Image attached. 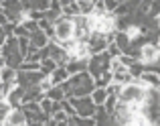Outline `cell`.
Wrapping results in <instances>:
<instances>
[{
    "label": "cell",
    "instance_id": "cell-8",
    "mask_svg": "<svg viewBox=\"0 0 160 126\" xmlns=\"http://www.w3.org/2000/svg\"><path fill=\"white\" fill-rule=\"evenodd\" d=\"M47 55H49V59H53L57 65H65V63L69 61V55H67V51L61 47V45L53 43V41L47 45Z\"/></svg>",
    "mask_w": 160,
    "mask_h": 126
},
{
    "label": "cell",
    "instance_id": "cell-21",
    "mask_svg": "<svg viewBox=\"0 0 160 126\" xmlns=\"http://www.w3.org/2000/svg\"><path fill=\"white\" fill-rule=\"evenodd\" d=\"M128 73H130L132 79H138L142 73H144V65H142L140 61H134L132 65H128Z\"/></svg>",
    "mask_w": 160,
    "mask_h": 126
},
{
    "label": "cell",
    "instance_id": "cell-28",
    "mask_svg": "<svg viewBox=\"0 0 160 126\" xmlns=\"http://www.w3.org/2000/svg\"><path fill=\"white\" fill-rule=\"evenodd\" d=\"M0 126H2V122H0Z\"/></svg>",
    "mask_w": 160,
    "mask_h": 126
},
{
    "label": "cell",
    "instance_id": "cell-25",
    "mask_svg": "<svg viewBox=\"0 0 160 126\" xmlns=\"http://www.w3.org/2000/svg\"><path fill=\"white\" fill-rule=\"evenodd\" d=\"M61 110L65 112V114L69 116V118H71V116H75V110H73V106H71V104L67 102V100H63V102H61Z\"/></svg>",
    "mask_w": 160,
    "mask_h": 126
},
{
    "label": "cell",
    "instance_id": "cell-27",
    "mask_svg": "<svg viewBox=\"0 0 160 126\" xmlns=\"http://www.w3.org/2000/svg\"><path fill=\"white\" fill-rule=\"evenodd\" d=\"M0 14H2V2H0Z\"/></svg>",
    "mask_w": 160,
    "mask_h": 126
},
{
    "label": "cell",
    "instance_id": "cell-15",
    "mask_svg": "<svg viewBox=\"0 0 160 126\" xmlns=\"http://www.w3.org/2000/svg\"><path fill=\"white\" fill-rule=\"evenodd\" d=\"M85 67H87V61H67L65 63V69L69 75L81 73V71H85Z\"/></svg>",
    "mask_w": 160,
    "mask_h": 126
},
{
    "label": "cell",
    "instance_id": "cell-16",
    "mask_svg": "<svg viewBox=\"0 0 160 126\" xmlns=\"http://www.w3.org/2000/svg\"><path fill=\"white\" fill-rule=\"evenodd\" d=\"M55 67H57V63H55L53 59H49V57H45V59L39 61V71L43 75H51L55 71Z\"/></svg>",
    "mask_w": 160,
    "mask_h": 126
},
{
    "label": "cell",
    "instance_id": "cell-17",
    "mask_svg": "<svg viewBox=\"0 0 160 126\" xmlns=\"http://www.w3.org/2000/svg\"><path fill=\"white\" fill-rule=\"evenodd\" d=\"M45 96H47L49 100H53V102H63V100H65V90H63L61 86H53Z\"/></svg>",
    "mask_w": 160,
    "mask_h": 126
},
{
    "label": "cell",
    "instance_id": "cell-11",
    "mask_svg": "<svg viewBox=\"0 0 160 126\" xmlns=\"http://www.w3.org/2000/svg\"><path fill=\"white\" fill-rule=\"evenodd\" d=\"M22 96H24V87L16 83V86L12 87V92H10V94H8L4 100H6V102L10 104L12 108H20V104H22Z\"/></svg>",
    "mask_w": 160,
    "mask_h": 126
},
{
    "label": "cell",
    "instance_id": "cell-4",
    "mask_svg": "<svg viewBox=\"0 0 160 126\" xmlns=\"http://www.w3.org/2000/svg\"><path fill=\"white\" fill-rule=\"evenodd\" d=\"M158 57H160V47L152 43H142L140 49H138V57L136 61H140L144 65V71L152 65H158Z\"/></svg>",
    "mask_w": 160,
    "mask_h": 126
},
{
    "label": "cell",
    "instance_id": "cell-7",
    "mask_svg": "<svg viewBox=\"0 0 160 126\" xmlns=\"http://www.w3.org/2000/svg\"><path fill=\"white\" fill-rule=\"evenodd\" d=\"M87 45V51H89V55H99V53H103L108 49V41L103 35H98V33H91L89 37H87L85 41Z\"/></svg>",
    "mask_w": 160,
    "mask_h": 126
},
{
    "label": "cell",
    "instance_id": "cell-10",
    "mask_svg": "<svg viewBox=\"0 0 160 126\" xmlns=\"http://www.w3.org/2000/svg\"><path fill=\"white\" fill-rule=\"evenodd\" d=\"M22 124H27V118H24V112L20 108H12L6 120L2 122V126H22Z\"/></svg>",
    "mask_w": 160,
    "mask_h": 126
},
{
    "label": "cell",
    "instance_id": "cell-13",
    "mask_svg": "<svg viewBox=\"0 0 160 126\" xmlns=\"http://www.w3.org/2000/svg\"><path fill=\"white\" fill-rule=\"evenodd\" d=\"M49 77H51L53 86H61V83H65L67 79H69V73H67L65 65H57V67H55V71L49 75Z\"/></svg>",
    "mask_w": 160,
    "mask_h": 126
},
{
    "label": "cell",
    "instance_id": "cell-23",
    "mask_svg": "<svg viewBox=\"0 0 160 126\" xmlns=\"http://www.w3.org/2000/svg\"><path fill=\"white\" fill-rule=\"evenodd\" d=\"M51 87H53V81H51V77H49V75H43V77H41V81L37 83V90H39L43 96L47 94Z\"/></svg>",
    "mask_w": 160,
    "mask_h": 126
},
{
    "label": "cell",
    "instance_id": "cell-2",
    "mask_svg": "<svg viewBox=\"0 0 160 126\" xmlns=\"http://www.w3.org/2000/svg\"><path fill=\"white\" fill-rule=\"evenodd\" d=\"M146 94H148V87L140 79H132V81H128L126 86L120 87L118 102L126 104V106H142L146 102Z\"/></svg>",
    "mask_w": 160,
    "mask_h": 126
},
{
    "label": "cell",
    "instance_id": "cell-22",
    "mask_svg": "<svg viewBox=\"0 0 160 126\" xmlns=\"http://www.w3.org/2000/svg\"><path fill=\"white\" fill-rule=\"evenodd\" d=\"M16 81V69H12V67H2V83H12Z\"/></svg>",
    "mask_w": 160,
    "mask_h": 126
},
{
    "label": "cell",
    "instance_id": "cell-5",
    "mask_svg": "<svg viewBox=\"0 0 160 126\" xmlns=\"http://www.w3.org/2000/svg\"><path fill=\"white\" fill-rule=\"evenodd\" d=\"M65 100L73 106L75 116H79V118H93L98 106L91 102L89 96H83V98H65Z\"/></svg>",
    "mask_w": 160,
    "mask_h": 126
},
{
    "label": "cell",
    "instance_id": "cell-26",
    "mask_svg": "<svg viewBox=\"0 0 160 126\" xmlns=\"http://www.w3.org/2000/svg\"><path fill=\"white\" fill-rule=\"evenodd\" d=\"M0 83H2V67H0Z\"/></svg>",
    "mask_w": 160,
    "mask_h": 126
},
{
    "label": "cell",
    "instance_id": "cell-1",
    "mask_svg": "<svg viewBox=\"0 0 160 126\" xmlns=\"http://www.w3.org/2000/svg\"><path fill=\"white\" fill-rule=\"evenodd\" d=\"M61 87L65 90V98H83V96H89L95 86L93 77L87 71H81V73L69 75V79L61 83Z\"/></svg>",
    "mask_w": 160,
    "mask_h": 126
},
{
    "label": "cell",
    "instance_id": "cell-6",
    "mask_svg": "<svg viewBox=\"0 0 160 126\" xmlns=\"http://www.w3.org/2000/svg\"><path fill=\"white\" fill-rule=\"evenodd\" d=\"M108 63H109V55H108L106 51L99 53V55H91L89 59H87V67H85V71L95 79L98 75H102L103 71H108Z\"/></svg>",
    "mask_w": 160,
    "mask_h": 126
},
{
    "label": "cell",
    "instance_id": "cell-9",
    "mask_svg": "<svg viewBox=\"0 0 160 126\" xmlns=\"http://www.w3.org/2000/svg\"><path fill=\"white\" fill-rule=\"evenodd\" d=\"M49 43H51V39H49L41 29H37V31H32L31 35H28V45H31V49H37V51H39V49H45Z\"/></svg>",
    "mask_w": 160,
    "mask_h": 126
},
{
    "label": "cell",
    "instance_id": "cell-12",
    "mask_svg": "<svg viewBox=\"0 0 160 126\" xmlns=\"http://www.w3.org/2000/svg\"><path fill=\"white\" fill-rule=\"evenodd\" d=\"M138 79H140L148 90H150V87H156V90H158V86H160V75L154 73V71H144Z\"/></svg>",
    "mask_w": 160,
    "mask_h": 126
},
{
    "label": "cell",
    "instance_id": "cell-24",
    "mask_svg": "<svg viewBox=\"0 0 160 126\" xmlns=\"http://www.w3.org/2000/svg\"><path fill=\"white\" fill-rule=\"evenodd\" d=\"M10 110H12V106L6 102V100H0V122H4L6 120V116L10 114Z\"/></svg>",
    "mask_w": 160,
    "mask_h": 126
},
{
    "label": "cell",
    "instance_id": "cell-18",
    "mask_svg": "<svg viewBox=\"0 0 160 126\" xmlns=\"http://www.w3.org/2000/svg\"><path fill=\"white\" fill-rule=\"evenodd\" d=\"M51 6V0H28V8L35 12H45Z\"/></svg>",
    "mask_w": 160,
    "mask_h": 126
},
{
    "label": "cell",
    "instance_id": "cell-20",
    "mask_svg": "<svg viewBox=\"0 0 160 126\" xmlns=\"http://www.w3.org/2000/svg\"><path fill=\"white\" fill-rule=\"evenodd\" d=\"M112 81L118 83V86H126L128 81H132L128 71H118V73H112Z\"/></svg>",
    "mask_w": 160,
    "mask_h": 126
},
{
    "label": "cell",
    "instance_id": "cell-14",
    "mask_svg": "<svg viewBox=\"0 0 160 126\" xmlns=\"http://www.w3.org/2000/svg\"><path fill=\"white\" fill-rule=\"evenodd\" d=\"M89 98H91V102L95 104V106H103V102L108 100V92H106V87H93V92L89 94Z\"/></svg>",
    "mask_w": 160,
    "mask_h": 126
},
{
    "label": "cell",
    "instance_id": "cell-19",
    "mask_svg": "<svg viewBox=\"0 0 160 126\" xmlns=\"http://www.w3.org/2000/svg\"><path fill=\"white\" fill-rule=\"evenodd\" d=\"M37 104H39V110L43 112L45 116H51V110H53V100H49L47 96H41V100H39Z\"/></svg>",
    "mask_w": 160,
    "mask_h": 126
},
{
    "label": "cell",
    "instance_id": "cell-3",
    "mask_svg": "<svg viewBox=\"0 0 160 126\" xmlns=\"http://www.w3.org/2000/svg\"><path fill=\"white\" fill-rule=\"evenodd\" d=\"M73 18H69V16H59L57 20L53 23V35H51V41L57 45H63L67 43V41L73 39Z\"/></svg>",
    "mask_w": 160,
    "mask_h": 126
}]
</instances>
